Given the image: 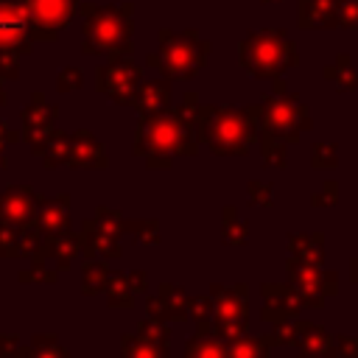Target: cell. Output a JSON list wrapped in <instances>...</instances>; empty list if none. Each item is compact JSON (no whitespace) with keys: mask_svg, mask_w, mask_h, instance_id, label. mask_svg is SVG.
I'll return each instance as SVG.
<instances>
[{"mask_svg":"<svg viewBox=\"0 0 358 358\" xmlns=\"http://www.w3.org/2000/svg\"><path fill=\"white\" fill-rule=\"evenodd\" d=\"M34 31L22 0H0V50L31 53Z\"/></svg>","mask_w":358,"mask_h":358,"instance_id":"obj_8","label":"cell"},{"mask_svg":"<svg viewBox=\"0 0 358 358\" xmlns=\"http://www.w3.org/2000/svg\"><path fill=\"white\" fill-rule=\"evenodd\" d=\"M263 3H271V0H263Z\"/></svg>","mask_w":358,"mask_h":358,"instance_id":"obj_15","label":"cell"},{"mask_svg":"<svg viewBox=\"0 0 358 358\" xmlns=\"http://www.w3.org/2000/svg\"><path fill=\"white\" fill-rule=\"evenodd\" d=\"M207 53H210V42L201 39L193 28H187V31L162 28L159 31V50L148 56V64L159 67L168 78L185 81V78H193L204 67Z\"/></svg>","mask_w":358,"mask_h":358,"instance_id":"obj_2","label":"cell"},{"mask_svg":"<svg viewBox=\"0 0 358 358\" xmlns=\"http://www.w3.org/2000/svg\"><path fill=\"white\" fill-rule=\"evenodd\" d=\"M338 22V0H299V25L319 28Z\"/></svg>","mask_w":358,"mask_h":358,"instance_id":"obj_10","label":"cell"},{"mask_svg":"<svg viewBox=\"0 0 358 358\" xmlns=\"http://www.w3.org/2000/svg\"><path fill=\"white\" fill-rule=\"evenodd\" d=\"M17 62H20V53L0 50V78H17Z\"/></svg>","mask_w":358,"mask_h":358,"instance_id":"obj_13","label":"cell"},{"mask_svg":"<svg viewBox=\"0 0 358 358\" xmlns=\"http://www.w3.org/2000/svg\"><path fill=\"white\" fill-rule=\"evenodd\" d=\"M56 87H59L62 92L81 87V70H78V67H67V70H62V73H59V81H56Z\"/></svg>","mask_w":358,"mask_h":358,"instance_id":"obj_12","label":"cell"},{"mask_svg":"<svg viewBox=\"0 0 358 358\" xmlns=\"http://www.w3.org/2000/svg\"><path fill=\"white\" fill-rule=\"evenodd\" d=\"M137 148L148 154H165V151H190V131L182 112H159L148 115L140 123Z\"/></svg>","mask_w":358,"mask_h":358,"instance_id":"obj_4","label":"cell"},{"mask_svg":"<svg viewBox=\"0 0 358 358\" xmlns=\"http://www.w3.org/2000/svg\"><path fill=\"white\" fill-rule=\"evenodd\" d=\"M98 90L109 95L117 103H131L137 87H140V64H134L129 56H112V62L98 67Z\"/></svg>","mask_w":358,"mask_h":358,"instance_id":"obj_7","label":"cell"},{"mask_svg":"<svg viewBox=\"0 0 358 358\" xmlns=\"http://www.w3.org/2000/svg\"><path fill=\"white\" fill-rule=\"evenodd\" d=\"M238 53H241V67H246L257 78H271L296 62L294 42L285 36V31H277V28L249 34L241 42Z\"/></svg>","mask_w":358,"mask_h":358,"instance_id":"obj_3","label":"cell"},{"mask_svg":"<svg viewBox=\"0 0 358 358\" xmlns=\"http://www.w3.org/2000/svg\"><path fill=\"white\" fill-rule=\"evenodd\" d=\"M84 14V53L126 56L134 39V8L123 6H81Z\"/></svg>","mask_w":358,"mask_h":358,"instance_id":"obj_1","label":"cell"},{"mask_svg":"<svg viewBox=\"0 0 358 358\" xmlns=\"http://www.w3.org/2000/svg\"><path fill=\"white\" fill-rule=\"evenodd\" d=\"M3 101H6V95H3V87H0V103H3Z\"/></svg>","mask_w":358,"mask_h":358,"instance_id":"obj_14","label":"cell"},{"mask_svg":"<svg viewBox=\"0 0 358 358\" xmlns=\"http://www.w3.org/2000/svg\"><path fill=\"white\" fill-rule=\"evenodd\" d=\"M22 6L31 20L34 42H39V39L53 42L56 34L62 28H67L70 20L76 17L81 0H22Z\"/></svg>","mask_w":358,"mask_h":358,"instance_id":"obj_6","label":"cell"},{"mask_svg":"<svg viewBox=\"0 0 358 358\" xmlns=\"http://www.w3.org/2000/svg\"><path fill=\"white\" fill-rule=\"evenodd\" d=\"M53 117H56V109H53V106H45V103H42V95H34V106L25 112L28 129H31V131H34V129H48Z\"/></svg>","mask_w":358,"mask_h":358,"instance_id":"obj_11","label":"cell"},{"mask_svg":"<svg viewBox=\"0 0 358 358\" xmlns=\"http://www.w3.org/2000/svg\"><path fill=\"white\" fill-rule=\"evenodd\" d=\"M199 126L204 140L215 148V151H235L249 140V123L243 112L235 109H215V106H204L199 109Z\"/></svg>","mask_w":358,"mask_h":358,"instance_id":"obj_5","label":"cell"},{"mask_svg":"<svg viewBox=\"0 0 358 358\" xmlns=\"http://www.w3.org/2000/svg\"><path fill=\"white\" fill-rule=\"evenodd\" d=\"M168 101H171V87H168L165 78L140 84L137 92H134V98H131V103H134L145 117H148V115H159V112H165V109H168Z\"/></svg>","mask_w":358,"mask_h":358,"instance_id":"obj_9","label":"cell"}]
</instances>
